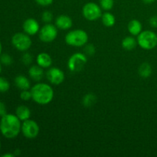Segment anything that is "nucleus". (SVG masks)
I'll return each instance as SVG.
<instances>
[{"mask_svg":"<svg viewBox=\"0 0 157 157\" xmlns=\"http://www.w3.org/2000/svg\"><path fill=\"white\" fill-rule=\"evenodd\" d=\"M10 88V84L9 81L5 78L0 77V93L7 92Z\"/></svg>","mask_w":157,"mask_h":157,"instance_id":"5701e85b","label":"nucleus"},{"mask_svg":"<svg viewBox=\"0 0 157 157\" xmlns=\"http://www.w3.org/2000/svg\"><path fill=\"white\" fill-rule=\"evenodd\" d=\"M32 99L40 105H47L54 99L55 92L49 84L45 83H38L31 88Z\"/></svg>","mask_w":157,"mask_h":157,"instance_id":"f03ea898","label":"nucleus"},{"mask_svg":"<svg viewBox=\"0 0 157 157\" xmlns=\"http://www.w3.org/2000/svg\"><path fill=\"white\" fill-rule=\"evenodd\" d=\"M101 19H102V22L106 27H112L116 23V18L115 16L112 13L109 12H104L101 15Z\"/></svg>","mask_w":157,"mask_h":157,"instance_id":"aec40b11","label":"nucleus"},{"mask_svg":"<svg viewBox=\"0 0 157 157\" xmlns=\"http://www.w3.org/2000/svg\"><path fill=\"white\" fill-rule=\"evenodd\" d=\"M12 45L20 52H25L29 50L32 44L30 35L25 32H17L12 37Z\"/></svg>","mask_w":157,"mask_h":157,"instance_id":"39448f33","label":"nucleus"},{"mask_svg":"<svg viewBox=\"0 0 157 157\" xmlns=\"http://www.w3.org/2000/svg\"><path fill=\"white\" fill-rule=\"evenodd\" d=\"M121 44H122V47L127 51L133 50L138 44L137 40L135 39L133 36H127L124 38Z\"/></svg>","mask_w":157,"mask_h":157,"instance_id":"6ab92c4d","label":"nucleus"},{"mask_svg":"<svg viewBox=\"0 0 157 157\" xmlns=\"http://www.w3.org/2000/svg\"><path fill=\"white\" fill-rule=\"evenodd\" d=\"M41 19L45 23H51L53 20V14L50 11H45L42 13L41 15Z\"/></svg>","mask_w":157,"mask_h":157,"instance_id":"393cba45","label":"nucleus"},{"mask_svg":"<svg viewBox=\"0 0 157 157\" xmlns=\"http://www.w3.org/2000/svg\"><path fill=\"white\" fill-rule=\"evenodd\" d=\"M2 63L0 62V74H1V71H2Z\"/></svg>","mask_w":157,"mask_h":157,"instance_id":"f704fd0d","label":"nucleus"},{"mask_svg":"<svg viewBox=\"0 0 157 157\" xmlns=\"http://www.w3.org/2000/svg\"><path fill=\"white\" fill-rule=\"evenodd\" d=\"M35 2L41 6H48L52 4L54 0H35Z\"/></svg>","mask_w":157,"mask_h":157,"instance_id":"c85d7f7f","label":"nucleus"},{"mask_svg":"<svg viewBox=\"0 0 157 157\" xmlns=\"http://www.w3.org/2000/svg\"><path fill=\"white\" fill-rule=\"evenodd\" d=\"M87 62V58L84 54L76 52L69 58L67 67L71 72H79L84 68Z\"/></svg>","mask_w":157,"mask_h":157,"instance_id":"0eeeda50","label":"nucleus"},{"mask_svg":"<svg viewBox=\"0 0 157 157\" xmlns=\"http://www.w3.org/2000/svg\"><path fill=\"white\" fill-rule=\"evenodd\" d=\"M64 73L58 67H51L46 72L48 81L53 85H59L64 81Z\"/></svg>","mask_w":157,"mask_h":157,"instance_id":"9d476101","label":"nucleus"},{"mask_svg":"<svg viewBox=\"0 0 157 157\" xmlns=\"http://www.w3.org/2000/svg\"><path fill=\"white\" fill-rule=\"evenodd\" d=\"M114 5V0H100V6L105 11L112 9Z\"/></svg>","mask_w":157,"mask_h":157,"instance_id":"4be33fe9","label":"nucleus"},{"mask_svg":"<svg viewBox=\"0 0 157 157\" xmlns=\"http://www.w3.org/2000/svg\"><path fill=\"white\" fill-rule=\"evenodd\" d=\"M57 36H58V28L56 27V25H54L51 23H46L40 29L38 32L39 39L44 43L52 42L56 39Z\"/></svg>","mask_w":157,"mask_h":157,"instance_id":"423d86ee","label":"nucleus"},{"mask_svg":"<svg viewBox=\"0 0 157 157\" xmlns=\"http://www.w3.org/2000/svg\"><path fill=\"white\" fill-rule=\"evenodd\" d=\"M96 96L94 94H87L84 95L83 98V105L86 107H90L93 106L96 102Z\"/></svg>","mask_w":157,"mask_h":157,"instance_id":"412c9836","label":"nucleus"},{"mask_svg":"<svg viewBox=\"0 0 157 157\" xmlns=\"http://www.w3.org/2000/svg\"><path fill=\"white\" fill-rule=\"evenodd\" d=\"M29 75L32 80L35 81H39L42 79L44 75V71L43 67H40L39 65H32L31 66L29 70Z\"/></svg>","mask_w":157,"mask_h":157,"instance_id":"4468645a","label":"nucleus"},{"mask_svg":"<svg viewBox=\"0 0 157 157\" xmlns=\"http://www.w3.org/2000/svg\"><path fill=\"white\" fill-rule=\"evenodd\" d=\"M32 59H33V58H32V55L29 54V52L25 53L22 55V58H21V61H22L23 64H25V65H29L32 63Z\"/></svg>","mask_w":157,"mask_h":157,"instance_id":"bb28decb","label":"nucleus"},{"mask_svg":"<svg viewBox=\"0 0 157 157\" xmlns=\"http://www.w3.org/2000/svg\"><path fill=\"white\" fill-rule=\"evenodd\" d=\"M127 29L130 35L133 36H137L143 31V25L139 20L133 19L128 23Z\"/></svg>","mask_w":157,"mask_h":157,"instance_id":"2eb2a0df","label":"nucleus"},{"mask_svg":"<svg viewBox=\"0 0 157 157\" xmlns=\"http://www.w3.org/2000/svg\"><path fill=\"white\" fill-rule=\"evenodd\" d=\"M155 1H156V0H143V2H144L145 4H152V3L154 2Z\"/></svg>","mask_w":157,"mask_h":157,"instance_id":"473e14b6","label":"nucleus"},{"mask_svg":"<svg viewBox=\"0 0 157 157\" xmlns=\"http://www.w3.org/2000/svg\"><path fill=\"white\" fill-rule=\"evenodd\" d=\"M20 98H21L22 101H28L30 99H32V93H31V90H21V94H20Z\"/></svg>","mask_w":157,"mask_h":157,"instance_id":"a878e982","label":"nucleus"},{"mask_svg":"<svg viewBox=\"0 0 157 157\" xmlns=\"http://www.w3.org/2000/svg\"><path fill=\"white\" fill-rule=\"evenodd\" d=\"M36 62L38 65L43 68H48L50 67L52 64V58L46 52H41L37 55Z\"/></svg>","mask_w":157,"mask_h":157,"instance_id":"ddd939ff","label":"nucleus"},{"mask_svg":"<svg viewBox=\"0 0 157 157\" xmlns=\"http://www.w3.org/2000/svg\"><path fill=\"white\" fill-rule=\"evenodd\" d=\"M2 157H14L15 156L14 153H5V154L2 155Z\"/></svg>","mask_w":157,"mask_h":157,"instance_id":"2f4dec72","label":"nucleus"},{"mask_svg":"<svg viewBox=\"0 0 157 157\" xmlns=\"http://www.w3.org/2000/svg\"><path fill=\"white\" fill-rule=\"evenodd\" d=\"M23 30H24L25 33L27 35H30V36H33V35H36L37 33L39 32L40 30V25L39 23L38 22L37 20L35 18H28L23 23Z\"/></svg>","mask_w":157,"mask_h":157,"instance_id":"9b49d317","label":"nucleus"},{"mask_svg":"<svg viewBox=\"0 0 157 157\" xmlns=\"http://www.w3.org/2000/svg\"><path fill=\"white\" fill-rule=\"evenodd\" d=\"M7 113V110H6V104L2 102V101H0V117H2L4 115H6Z\"/></svg>","mask_w":157,"mask_h":157,"instance_id":"7c9ffc66","label":"nucleus"},{"mask_svg":"<svg viewBox=\"0 0 157 157\" xmlns=\"http://www.w3.org/2000/svg\"><path fill=\"white\" fill-rule=\"evenodd\" d=\"M82 14L83 16L88 21H95L101 18L102 9L97 3L90 2L83 6Z\"/></svg>","mask_w":157,"mask_h":157,"instance_id":"6e6552de","label":"nucleus"},{"mask_svg":"<svg viewBox=\"0 0 157 157\" xmlns=\"http://www.w3.org/2000/svg\"><path fill=\"white\" fill-rule=\"evenodd\" d=\"M15 115L21 121H25L30 119L31 110L29 107L25 105H20L15 110Z\"/></svg>","mask_w":157,"mask_h":157,"instance_id":"f3484780","label":"nucleus"},{"mask_svg":"<svg viewBox=\"0 0 157 157\" xmlns=\"http://www.w3.org/2000/svg\"><path fill=\"white\" fill-rule=\"evenodd\" d=\"M40 128L38 124L33 120H26L22 121L21 132L23 136L27 139H35L39 133Z\"/></svg>","mask_w":157,"mask_h":157,"instance_id":"1a4fd4ad","label":"nucleus"},{"mask_svg":"<svg viewBox=\"0 0 157 157\" xmlns=\"http://www.w3.org/2000/svg\"><path fill=\"white\" fill-rule=\"evenodd\" d=\"M136 40L138 45L144 50H152L157 46V34L153 31H142L137 35Z\"/></svg>","mask_w":157,"mask_h":157,"instance_id":"7ed1b4c3","label":"nucleus"},{"mask_svg":"<svg viewBox=\"0 0 157 157\" xmlns=\"http://www.w3.org/2000/svg\"><path fill=\"white\" fill-rule=\"evenodd\" d=\"M65 42L73 47H82L88 41V35L82 29H75L69 32L65 36Z\"/></svg>","mask_w":157,"mask_h":157,"instance_id":"20e7f679","label":"nucleus"},{"mask_svg":"<svg viewBox=\"0 0 157 157\" xmlns=\"http://www.w3.org/2000/svg\"><path fill=\"white\" fill-rule=\"evenodd\" d=\"M15 84L20 90H29L31 87L30 81L25 75H18L15 78Z\"/></svg>","mask_w":157,"mask_h":157,"instance_id":"dca6fc26","label":"nucleus"},{"mask_svg":"<svg viewBox=\"0 0 157 157\" xmlns=\"http://www.w3.org/2000/svg\"><path fill=\"white\" fill-rule=\"evenodd\" d=\"M55 25L61 30H68L73 25V21L71 18L67 15H58L55 20Z\"/></svg>","mask_w":157,"mask_h":157,"instance_id":"f8f14e48","label":"nucleus"},{"mask_svg":"<svg viewBox=\"0 0 157 157\" xmlns=\"http://www.w3.org/2000/svg\"><path fill=\"white\" fill-rule=\"evenodd\" d=\"M0 62L2 63V64H4L6 66H9L12 64L13 62V60L12 58L8 54H2L0 55Z\"/></svg>","mask_w":157,"mask_h":157,"instance_id":"b1692460","label":"nucleus"},{"mask_svg":"<svg viewBox=\"0 0 157 157\" xmlns=\"http://www.w3.org/2000/svg\"><path fill=\"white\" fill-rule=\"evenodd\" d=\"M150 26L152 28H154V29H157V15H153L151 18H150Z\"/></svg>","mask_w":157,"mask_h":157,"instance_id":"c756f323","label":"nucleus"},{"mask_svg":"<svg viewBox=\"0 0 157 157\" xmlns=\"http://www.w3.org/2000/svg\"><path fill=\"white\" fill-rule=\"evenodd\" d=\"M2 43L0 42V55H2Z\"/></svg>","mask_w":157,"mask_h":157,"instance_id":"72a5a7b5","label":"nucleus"},{"mask_svg":"<svg viewBox=\"0 0 157 157\" xmlns=\"http://www.w3.org/2000/svg\"><path fill=\"white\" fill-rule=\"evenodd\" d=\"M84 52L87 55H93L95 52V48L93 44H87L84 48Z\"/></svg>","mask_w":157,"mask_h":157,"instance_id":"cd10ccee","label":"nucleus"},{"mask_svg":"<svg viewBox=\"0 0 157 157\" xmlns=\"http://www.w3.org/2000/svg\"><path fill=\"white\" fill-rule=\"evenodd\" d=\"M0 150H1V140H0Z\"/></svg>","mask_w":157,"mask_h":157,"instance_id":"c9c22d12","label":"nucleus"},{"mask_svg":"<svg viewBox=\"0 0 157 157\" xmlns=\"http://www.w3.org/2000/svg\"><path fill=\"white\" fill-rule=\"evenodd\" d=\"M138 73H139L140 76L143 78H150L153 73V69H152L151 65L147 62L143 63L139 67Z\"/></svg>","mask_w":157,"mask_h":157,"instance_id":"a211bd4d","label":"nucleus"},{"mask_svg":"<svg viewBox=\"0 0 157 157\" xmlns=\"http://www.w3.org/2000/svg\"><path fill=\"white\" fill-rule=\"evenodd\" d=\"M21 123L15 114L6 113L1 117L0 132L4 137L14 139L21 133Z\"/></svg>","mask_w":157,"mask_h":157,"instance_id":"f257e3e1","label":"nucleus"}]
</instances>
